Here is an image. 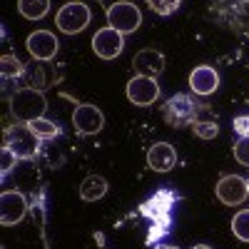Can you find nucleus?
<instances>
[{"label":"nucleus","mask_w":249,"mask_h":249,"mask_svg":"<svg viewBox=\"0 0 249 249\" xmlns=\"http://www.w3.org/2000/svg\"><path fill=\"white\" fill-rule=\"evenodd\" d=\"M147 164L155 172H170L177 164V152L170 142H157L147 150Z\"/></svg>","instance_id":"nucleus-13"},{"label":"nucleus","mask_w":249,"mask_h":249,"mask_svg":"<svg viewBox=\"0 0 249 249\" xmlns=\"http://www.w3.org/2000/svg\"><path fill=\"white\" fill-rule=\"evenodd\" d=\"M18 13L25 20H43L50 13V0H18Z\"/></svg>","instance_id":"nucleus-17"},{"label":"nucleus","mask_w":249,"mask_h":249,"mask_svg":"<svg viewBox=\"0 0 249 249\" xmlns=\"http://www.w3.org/2000/svg\"><path fill=\"white\" fill-rule=\"evenodd\" d=\"M182 0H147V5L157 13V15H172L179 8Z\"/></svg>","instance_id":"nucleus-23"},{"label":"nucleus","mask_w":249,"mask_h":249,"mask_svg":"<svg viewBox=\"0 0 249 249\" xmlns=\"http://www.w3.org/2000/svg\"><path fill=\"white\" fill-rule=\"evenodd\" d=\"M190 88L195 95H212L219 88V75L210 65H199L190 72Z\"/></svg>","instance_id":"nucleus-15"},{"label":"nucleus","mask_w":249,"mask_h":249,"mask_svg":"<svg viewBox=\"0 0 249 249\" xmlns=\"http://www.w3.org/2000/svg\"><path fill=\"white\" fill-rule=\"evenodd\" d=\"M5 144H8V147H10L20 160H30V157L37 155L40 140H37V135L28 127V122H23V124H15V127H8V132H5Z\"/></svg>","instance_id":"nucleus-5"},{"label":"nucleus","mask_w":249,"mask_h":249,"mask_svg":"<svg viewBox=\"0 0 249 249\" xmlns=\"http://www.w3.org/2000/svg\"><path fill=\"white\" fill-rule=\"evenodd\" d=\"M25 48H28V53H30V57H33V60L50 62V60L57 55L60 43H57V37H55L53 33H48V30H35V33H30V35H28Z\"/></svg>","instance_id":"nucleus-10"},{"label":"nucleus","mask_w":249,"mask_h":249,"mask_svg":"<svg viewBox=\"0 0 249 249\" xmlns=\"http://www.w3.org/2000/svg\"><path fill=\"white\" fill-rule=\"evenodd\" d=\"M92 50H95V55L102 57V60H115V57L124 50V35H122L120 30L110 28V25L102 28V30H97L95 37H92Z\"/></svg>","instance_id":"nucleus-9"},{"label":"nucleus","mask_w":249,"mask_h":249,"mask_svg":"<svg viewBox=\"0 0 249 249\" xmlns=\"http://www.w3.org/2000/svg\"><path fill=\"white\" fill-rule=\"evenodd\" d=\"M107 195V179L100 175H88L80 184V197L85 202H97Z\"/></svg>","instance_id":"nucleus-16"},{"label":"nucleus","mask_w":249,"mask_h":249,"mask_svg":"<svg viewBox=\"0 0 249 249\" xmlns=\"http://www.w3.org/2000/svg\"><path fill=\"white\" fill-rule=\"evenodd\" d=\"M72 124L80 135H97L102 130V124H105V115L100 112V107L90 105V102H82L72 112Z\"/></svg>","instance_id":"nucleus-12"},{"label":"nucleus","mask_w":249,"mask_h":249,"mask_svg":"<svg viewBox=\"0 0 249 249\" xmlns=\"http://www.w3.org/2000/svg\"><path fill=\"white\" fill-rule=\"evenodd\" d=\"M232 130H234L239 137H249V115H239V117H234Z\"/></svg>","instance_id":"nucleus-27"},{"label":"nucleus","mask_w":249,"mask_h":249,"mask_svg":"<svg viewBox=\"0 0 249 249\" xmlns=\"http://www.w3.org/2000/svg\"><path fill=\"white\" fill-rule=\"evenodd\" d=\"M90 8L85 3H65L57 15H55V25L60 28V33H65V35H75V33H82L88 25H90Z\"/></svg>","instance_id":"nucleus-3"},{"label":"nucleus","mask_w":249,"mask_h":249,"mask_svg":"<svg viewBox=\"0 0 249 249\" xmlns=\"http://www.w3.org/2000/svg\"><path fill=\"white\" fill-rule=\"evenodd\" d=\"M28 214V199L23 192H15V190H5L3 197H0V222L5 227L18 224Z\"/></svg>","instance_id":"nucleus-11"},{"label":"nucleus","mask_w":249,"mask_h":249,"mask_svg":"<svg viewBox=\"0 0 249 249\" xmlns=\"http://www.w3.org/2000/svg\"><path fill=\"white\" fill-rule=\"evenodd\" d=\"M18 160H20V157L8 147V144H3V150H0V175L5 177V175L15 167V162H18Z\"/></svg>","instance_id":"nucleus-24"},{"label":"nucleus","mask_w":249,"mask_h":249,"mask_svg":"<svg viewBox=\"0 0 249 249\" xmlns=\"http://www.w3.org/2000/svg\"><path fill=\"white\" fill-rule=\"evenodd\" d=\"M197 102L190 95H175L164 102V120H167L172 127H184V124H195L197 122Z\"/></svg>","instance_id":"nucleus-4"},{"label":"nucleus","mask_w":249,"mask_h":249,"mask_svg":"<svg viewBox=\"0 0 249 249\" xmlns=\"http://www.w3.org/2000/svg\"><path fill=\"white\" fill-rule=\"evenodd\" d=\"M28 127L37 135V140H55V137L60 135V127H57L55 122L45 120V117H37V120L28 122Z\"/></svg>","instance_id":"nucleus-19"},{"label":"nucleus","mask_w":249,"mask_h":249,"mask_svg":"<svg viewBox=\"0 0 249 249\" xmlns=\"http://www.w3.org/2000/svg\"><path fill=\"white\" fill-rule=\"evenodd\" d=\"M192 249H212V247H207V244H195Z\"/></svg>","instance_id":"nucleus-29"},{"label":"nucleus","mask_w":249,"mask_h":249,"mask_svg":"<svg viewBox=\"0 0 249 249\" xmlns=\"http://www.w3.org/2000/svg\"><path fill=\"white\" fill-rule=\"evenodd\" d=\"M155 249H179V247H175V244H155Z\"/></svg>","instance_id":"nucleus-28"},{"label":"nucleus","mask_w":249,"mask_h":249,"mask_svg":"<svg viewBox=\"0 0 249 249\" xmlns=\"http://www.w3.org/2000/svg\"><path fill=\"white\" fill-rule=\"evenodd\" d=\"M132 65H135L137 75L157 77V75L164 70V55L157 53L155 48H144V50H140V53L132 57Z\"/></svg>","instance_id":"nucleus-14"},{"label":"nucleus","mask_w":249,"mask_h":249,"mask_svg":"<svg viewBox=\"0 0 249 249\" xmlns=\"http://www.w3.org/2000/svg\"><path fill=\"white\" fill-rule=\"evenodd\" d=\"M217 199L222 204H242L247 197H249V179L239 177V175H224L219 182H217Z\"/></svg>","instance_id":"nucleus-8"},{"label":"nucleus","mask_w":249,"mask_h":249,"mask_svg":"<svg viewBox=\"0 0 249 249\" xmlns=\"http://www.w3.org/2000/svg\"><path fill=\"white\" fill-rule=\"evenodd\" d=\"M0 70H3V77L5 80H13V77H23L25 65L15 55H3V60H0Z\"/></svg>","instance_id":"nucleus-20"},{"label":"nucleus","mask_w":249,"mask_h":249,"mask_svg":"<svg viewBox=\"0 0 249 249\" xmlns=\"http://www.w3.org/2000/svg\"><path fill=\"white\" fill-rule=\"evenodd\" d=\"M192 127H195V135H197V137H202V140H214V137L219 135V124H217V122H212V120L195 122Z\"/></svg>","instance_id":"nucleus-22"},{"label":"nucleus","mask_w":249,"mask_h":249,"mask_svg":"<svg viewBox=\"0 0 249 249\" xmlns=\"http://www.w3.org/2000/svg\"><path fill=\"white\" fill-rule=\"evenodd\" d=\"M160 97V85L155 77H144V75H135L127 82V100L137 107H147L155 105Z\"/></svg>","instance_id":"nucleus-7"},{"label":"nucleus","mask_w":249,"mask_h":249,"mask_svg":"<svg viewBox=\"0 0 249 249\" xmlns=\"http://www.w3.org/2000/svg\"><path fill=\"white\" fill-rule=\"evenodd\" d=\"M107 25L120 30L122 35H130L142 25V13L130 0H117L107 8Z\"/></svg>","instance_id":"nucleus-2"},{"label":"nucleus","mask_w":249,"mask_h":249,"mask_svg":"<svg viewBox=\"0 0 249 249\" xmlns=\"http://www.w3.org/2000/svg\"><path fill=\"white\" fill-rule=\"evenodd\" d=\"M234 160L244 167H249V137H239L234 142Z\"/></svg>","instance_id":"nucleus-25"},{"label":"nucleus","mask_w":249,"mask_h":249,"mask_svg":"<svg viewBox=\"0 0 249 249\" xmlns=\"http://www.w3.org/2000/svg\"><path fill=\"white\" fill-rule=\"evenodd\" d=\"M45 110H48V100H45L43 90L18 88L10 95V115L18 122H33L37 117H45Z\"/></svg>","instance_id":"nucleus-1"},{"label":"nucleus","mask_w":249,"mask_h":249,"mask_svg":"<svg viewBox=\"0 0 249 249\" xmlns=\"http://www.w3.org/2000/svg\"><path fill=\"white\" fill-rule=\"evenodd\" d=\"M177 195L172 190H157L147 202L140 207V212L147 217L150 222H164V224H172L170 212H172V204H175Z\"/></svg>","instance_id":"nucleus-6"},{"label":"nucleus","mask_w":249,"mask_h":249,"mask_svg":"<svg viewBox=\"0 0 249 249\" xmlns=\"http://www.w3.org/2000/svg\"><path fill=\"white\" fill-rule=\"evenodd\" d=\"M43 68H45V65H43L40 60H35L33 65H28V68H25V72H23L25 88H35V90H45V88H50V80L45 77Z\"/></svg>","instance_id":"nucleus-18"},{"label":"nucleus","mask_w":249,"mask_h":249,"mask_svg":"<svg viewBox=\"0 0 249 249\" xmlns=\"http://www.w3.org/2000/svg\"><path fill=\"white\" fill-rule=\"evenodd\" d=\"M232 232L239 242H249V210H242L232 219Z\"/></svg>","instance_id":"nucleus-21"},{"label":"nucleus","mask_w":249,"mask_h":249,"mask_svg":"<svg viewBox=\"0 0 249 249\" xmlns=\"http://www.w3.org/2000/svg\"><path fill=\"white\" fill-rule=\"evenodd\" d=\"M170 232V224H164V222H152V227H150V234H147V244H157L164 234Z\"/></svg>","instance_id":"nucleus-26"}]
</instances>
